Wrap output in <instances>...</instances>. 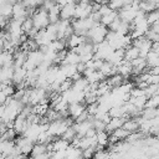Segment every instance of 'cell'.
Segmentation results:
<instances>
[{"instance_id":"15","label":"cell","mask_w":159,"mask_h":159,"mask_svg":"<svg viewBox=\"0 0 159 159\" xmlns=\"http://www.w3.org/2000/svg\"><path fill=\"white\" fill-rule=\"evenodd\" d=\"M112 11H114V10H112L111 6H109L108 4H102V5H101V9H99L98 12L101 14V16H106V15L111 14Z\"/></svg>"},{"instance_id":"16","label":"cell","mask_w":159,"mask_h":159,"mask_svg":"<svg viewBox=\"0 0 159 159\" xmlns=\"http://www.w3.org/2000/svg\"><path fill=\"white\" fill-rule=\"evenodd\" d=\"M150 30L154 31V32H157V34H159V20L155 21V22H153V24L150 25Z\"/></svg>"},{"instance_id":"1","label":"cell","mask_w":159,"mask_h":159,"mask_svg":"<svg viewBox=\"0 0 159 159\" xmlns=\"http://www.w3.org/2000/svg\"><path fill=\"white\" fill-rule=\"evenodd\" d=\"M107 34H108V27H106L102 24H97L91 30H88L86 37L88 41H91L93 45H96V43H101V42L106 41Z\"/></svg>"},{"instance_id":"11","label":"cell","mask_w":159,"mask_h":159,"mask_svg":"<svg viewBox=\"0 0 159 159\" xmlns=\"http://www.w3.org/2000/svg\"><path fill=\"white\" fill-rule=\"evenodd\" d=\"M0 15L10 20L12 17V5L11 4H7V2H5L4 5H1L0 6Z\"/></svg>"},{"instance_id":"10","label":"cell","mask_w":159,"mask_h":159,"mask_svg":"<svg viewBox=\"0 0 159 159\" xmlns=\"http://www.w3.org/2000/svg\"><path fill=\"white\" fill-rule=\"evenodd\" d=\"M119 15H118V11H112L111 14H108V15H106V16H102V19H101V24L102 25H104L106 27H108L117 17H118Z\"/></svg>"},{"instance_id":"9","label":"cell","mask_w":159,"mask_h":159,"mask_svg":"<svg viewBox=\"0 0 159 159\" xmlns=\"http://www.w3.org/2000/svg\"><path fill=\"white\" fill-rule=\"evenodd\" d=\"M138 57H140L139 50H138L134 45H130V46H128L127 48H124V60H125V61L132 62L133 60H135V58H138Z\"/></svg>"},{"instance_id":"18","label":"cell","mask_w":159,"mask_h":159,"mask_svg":"<svg viewBox=\"0 0 159 159\" xmlns=\"http://www.w3.org/2000/svg\"><path fill=\"white\" fill-rule=\"evenodd\" d=\"M93 1H94V2H98V4H101V5H102V4H108V2H109V0H93Z\"/></svg>"},{"instance_id":"17","label":"cell","mask_w":159,"mask_h":159,"mask_svg":"<svg viewBox=\"0 0 159 159\" xmlns=\"http://www.w3.org/2000/svg\"><path fill=\"white\" fill-rule=\"evenodd\" d=\"M7 98H9V97H6L2 91H0V104H5V102H6Z\"/></svg>"},{"instance_id":"8","label":"cell","mask_w":159,"mask_h":159,"mask_svg":"<svg viewBox=\"0 0 159 159\" xmlns=\"http://www.w3.org/2000/svg\"><path fill=\"white\" fill-rule=\"evenodd\" d=\"M133 72V67H132V63L129 61H123L119 66H117V73H119L122 77L127 78L128 76H130Z\"/></svg>"},{"instance_id":"7","label":"cell","mask_w":159,"mask_h":159,"mask_svg":"<svg viewBox=\"0 0 159 159\" xmlns=\"http://www.w3.org/2000/svg\"><path fill=\"white\" fill-rule=\"evenodd\" d=\"M27 78V70L25 67H15L14 68V76H12V84L17 86L22 83Z\"/></svg>"},{"instance_id":"5","label":"cell","mask_w":159,"mask_h":159,"mask_svg":"<svg viewBox=\"0 0 159 159\" xmlns=\"http://www.w3.org/2000/svg\"><path fill=\"white\" fill-rule=\"evenodd\" d=\"M75 10H76V2H67L65 6L61 7L60 19L71 21L73 19V16H75Z\"/></svg>"},{"instance_id":"14","label":"cell","mask_w":159,"mask_h":159,"mask_svg":"<svg viewBox=\"0 0 159 159\" xmlns=\"http://www.w3.org/2000/svg\"><path fill=\"white\" fill-rule=\"evenodd\" d=\"M158 20H159V9H155V10L147 14V21L149 25H152L153 22H155Z\"/></svg>"},{"instance_id":"12","label":"cell","mask_w":159,"mask_h":159,"mask_svg":"<svg viewBox=\"0 0 159 159\" xmlns=\"http://www.w3.org/2000/svg\"><path fill=\"white\" fill-rule=\"evenodd\" d=\"M21 29H22L24 34L27 35V34L34 29V21H32V17H27L26 20H24V22L21 24Z\"/></svg>"},{"instance_id":"13","label":"cell","mask_w":159,"mask_h":159,"mask_svg":"<svg viewBox=\"0 0 159 159\" xmlns=\"http://www.w3.org/2000/svg\"><path fill=\"white\" fill-rule=\"evenodd\" d=\"M42 1L43 0H21V2L27 9H36V7L41 6L42 5Z\"/></svg>"},{"instance_id":"6","label":"cell","mask_w":159,"mask_h":159,"mask_svg":"<svg viewBox=\"0 0 159 159\" xmlns=\"http://www.w3.org/2000/svg\"><path fill=\"white\" fill-rule=\"evenodd\" d=\"M86 111V106L83 104V103H71V104H68V116L73 119V120H76L83 112Z\"/></svg>"},{"instance_id":"3","label":"cell","mask_w":159,"mask_h":159,"mask_svg":"<svg viewBox=\"0 0 159 159\" xmlns=\"http://www.w3.org/2000/svg\"><path fill=\"white\" fill-rule=\"evenodd\" d=\"M29 16H27V7H25V5L19 1L16 2L15 5H12V17L14 20H17L20 21L21 24L24 22V20H26Z\"/></svg>"},{"instance_id":"19","label":"cell","mask_w":159,"mask_h":159,"mask_svg":"<svg viewBox=\"0 0 159 159\" xmlns=\"http://www.w3.org/2000/svg\"><path fill=\"white\" fill-rule=\"evenodd\" d=\"M7 4H11V5H15L16 2H19V0H5Z\"/></svg>"},{"instance_id":"2","label":"cell","mask_w":159,"mask_h":159,"mask_svg":"<svg viewBox=\"0 0 159 159\" xmlns=\"http://www.w3.org/2000/svg\"><path fill=\"white\" fill-rule=\"evenodd\" d=\"M32 21H34V27L37 30H42L46 29L50 25V17H48V12L46 10H43L42 7L36 9L34 15H32Z\"/></svg>"},{"instance_id":"4","label":"cell","mask_w":159,"mask_h":159,"mask_svg":"<svg viewBox=\"0 0 159 159\" xmlns=\"http://www.w3.org/2000/svg\"><path fill=\"white\" fill-rule=\"evenodd\" d=\"M118 15H119V19L124 22H133V20L135 19L137 16V10H134L133 7H130L129 5H125L124 7H122L119 11H118Z\"/></svg>"}]
</instances>
